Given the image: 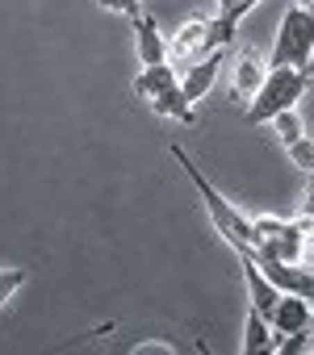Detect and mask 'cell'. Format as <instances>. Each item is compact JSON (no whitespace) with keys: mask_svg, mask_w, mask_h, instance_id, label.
I'll use <instances>...</instances> for the list:
<instances>
[{"mask_svg":"<svg viewBox=\"0 0 314 355\" xmlns=\"http://www.w3.org/2000/svg\"><path fill=\"white\" fill-rule=\"evenodd\" d=\"M172 159L185 167V175H189V184L197 189V197H201V205H206V214H210V222H214V230H218V239L226 243V247H251V218L239 209V205H231L210 180H206V171L181 150V146H172Z\"/></svg>","mask_w":314,"mask_h":355,"instance_id":"obj_1","label":"cell"},{"mask_svg":"<svg viewBox=\"0 0 314 355\" xmlns=\"http://www.w3.org/2000/svg\"><path fill=\"white\" fill-rule=\"evenodd\" d=\"M306 88H310V71H301V67H268L256 101L247 105V121L251 125H268L276 113L297 109V101L306 96Z\"/></svg>","mask_w":314,"mask_h":355,"instance_id":"obj_2","label":"cell"},{"mask_svg":"<svg viewBox=\"0 0 314 355\" xmlns=\"http://www.w3.org/2000/svg\"><path fill=\"white\" fill-rule=\"evenodd\" d=\"M310 63H314V9L289 5L281 26H276L268 67H301V71H310Z\"/></svg>","mask_w":314,"mask_h":355,"instance_id":"obj_3","label":"cell"},{"mask_svg":"<svg viewBox=\"0 0 314 355\" xmlns=\"http://www.w3.org/2000/svg\"><path fill=\"white\" fill-rule=\"evenodd\" d=\"M222 51H210V55H201V59H193L185 71H181V92L189 96V105H197V101H206L210 96V88L218 84V71H222Z\"/></svg>","mask_w":314,"mask_h":355,"instance_id":"obj_4","label":"cell"},{"mask_svg":"<svg viewBox=\"0 0 314 355\" xmlns=\"http://www.w3.org/2000/svg\"><path fill=\"white\" fill-rule=\"evenodd\" d=\"M130 26H134V51H138V63H142V67H155V63H168L172 46H168V38H164L160 21H155L151 13H138V17H134Z\"/></svg>","mask_w":314,"mask_h":355,"instance_id":"obj_5","label":"cell"},{"mask_svg":"<svg viewBox=\"0 0 314 355\" xmlns=\"http://www.w3.org/2000/svg\"><path fill=\"white\" fill-rule=\"evenodd\" d=\"M310 309H314L310 297H301V293H281L276 305H272V313H268L272 334H297V330H306V326H310Z\"/></svg>","mask_w":314,"mask_h":355,"instance_id":"obj_6","label":"cell"},{"mask_svg":"<svg viewBox=\"0 0 314 355\" xmlns=\"http://www.w3.org/2000/svg\"><path fill=\"white\" fill-rule=\"evenodd\" d=\"M264 76H268V59L260 55V51H243L239 59H235V101L239 105H251L256 101V92H260V84H264Z\"/></svg>","mask_w":314,"mask_h":355,"instance_id":"obj_7","label":"cell"},{"mask_svg":"<svg viewBox=\"0 0 314 355\" xmlns=\"http://www.w3.org/2000/svg\"><path fill=\"white\" fill-rule=\"evenodd\" d=\"M176 84H181V71H176L172 63H155V67H142V71L134 76V96L151 105L160 92H168V88H176Z\"/></svg>","mask_w":314,"mask_h":355,"instance_id":"obj_8","label":"cell"},{"mask_svg":"<svg viewBox=\"0 0 314 355\" xmlns=\"http://www.w3.org/2000/svg\"><path fill=\"white\" fill-rule=\"evenodd\" d=\"M206 34H210V21L206 17H193V21H185L176 34H172V51L181 55V59H197V55H206Z\"/></svg>","mask_w":314,"mask_h":355,"instance_id":"obj_9","label":"cell"},{"mask_svg":"<svg viewBox=\"0 0 314 355\" xmlns=\"http://www.w3.org/2000/svg\"><path fill=\"white\" fill-rule=\"evenodd\" d=\"M151 113H155V117H172V121H181V125H197V113H193L189 96L181 92V84L155 96V101H151Z\"/></svg>","mask_w":314,"mask_h":355,"instance_id":"obj_10","label":"cell"},{"mask_svg":"<svg viewBox=\"0 0 314 355\" xmlns=\"http://www.w3.org/2000/svg\"><path fill=\"white\" fill-rule=\"evenodd\" d=\"M243 355H256V351H272V326L260 309L247 305V318H243V343H239Z\"/></svg>","mask_w":314,"mask_h":355,"instance_id":"obj_11","label":"cell"},{"mask_svg":"<svg viewBox=\"0 0 314 355\" xmlns=\"http://www.w3.org/2000/svg\"><path fill=\"white\" fill-rule=\"evenodd\" d=\"M268 125H272V134H276V142H281V146H293L297 138H306V121H301V113H297V109L276 113Z\"/></svg>","mask_w":314,"mask_h":355,"instance_id":"obj_12","label":"cell"},{"mask_svg":"<svg viewBox=\"0 0 314 355\" xmlns=\"http://www.w3.org/2000/svg\"><path fill=\"white\" fill-rule=\"evenodd\" d=\"M235 30H239V21L218 13V17L210 21V34H206V55H210V51H226V46L235 42Z\"/></svg>","mask_w":314,"mask_h":355,"instance_id":"obj_13","label":"cell"},{"mask_svg":"<svg viewBox=\"0 0 314 355\" xmlns=\"http://www.w3.org/2000/svg\"><path fill=\"white\" fill-rule=\"evenodd\" d=\"M30 272L26 268H0V313H5V305L17 297V288H26Z\"/></svg>","mask_w":314,"mask_h":355,"instance_id":"obj_14","label":"cell"},{"mask_svg":"<svg viewBox=\"0 0 314 355\" xmlns=\"http://www.w3.org/2000/svg\"><path fill=\"white\" fill-rule=\"evenodd\" d=\"M285 155L293 159V167H297V171H306V175L314 171V138H297L293 146H285Z\"/></svg>","mask_w":314,"mask_h":355,"instance_id":"obj_15","label":"cell"},{"mask_svg":"<svg viewBox=\"0 0 314 355\" xmlns=\"http://www.w3.org/2000/svg\"><path fill=\"white\" fill-rule=\"evenodd\" d=\"M301 230H314V171L306 175V193H301V214H297Z\"/></svg>","mask_w":314,"mask_h":355,"instance_id":"obj_16","label":"cell"},{"mask_svg":"<svg viewBox=\"0 0 314 355\" xmlns=\"http://www.w3.org/2000/svg\"><path fill=\"white\" fill-rule=\"evenodd\" d=\"M214 5H218V13L222 17H235V21H243L256 5H260V0H214Z\"/></svg>","mask_w":314,"mask_h":355,"instance_id":"obj_17","label":"cell"},{"mask_svg":"<svg viewBox=\"0 0 314 355\" xmlns=\"http://www.w3.org/2000/svg\"><path fill=\"white\" fill-rule=\"evenodd\" d=\"M101 9H109V13H122L126 21H134L138 13H142V0H97Z\"/></svg>","mask_w":314,"mask_h":355,"instance_id":"obj_18","label":"cell"},{"mask_svg":"<svg viewBox=\"0 0 314 355\" xmlns=\"http://www.w3.org/2000/svg\"><path fill=\"white\" fill-rule=\"evenodd\" d=\"M176 355V343H168V338H147V343H134L130 347V355Z\"/></svg>","mask_w":314,"mask_h":355,"instance_id":"obj_19","label":"cell"},{"mask_svg":"<svg viewBox=\"0 0 314 355\" xmlns=\"http://www.w3.org/2000/svg\"><path fill=\"white\" fill-rule=\"evenodd\" d=\"M301 263L314 272V230H306V251H301Z\"/></svg>","mask_w":314,"mask_h":355,"instance_id":"obj_20","label":"cell"},{"mask_svg":"<svg viewBox=\"0 0 314 355\" xmlns=\"http://www.w3.org/2000/svg\"><path fill=\"white\" fill-rule=\"evenodd\" d=\"M306 330H310V351H314V309H310V326Z\"/></svg>","mask_w":314,"mask_h":355,"instance_id":"obj_21","label":"cell"},{"mask_svg":"<svg viewBox=\"0 0 314 355\" xmlns=\"http://www.w3.org/2000/svg\"><path fill=\"white\" fill-rule=\"evenodd\" d=\"M297 5H306V9H314V0H297Z\"/></svg>","mask_w":314,"mask_h":355,"instance_id":"obj_22","label":"cell"}]
</instances>
